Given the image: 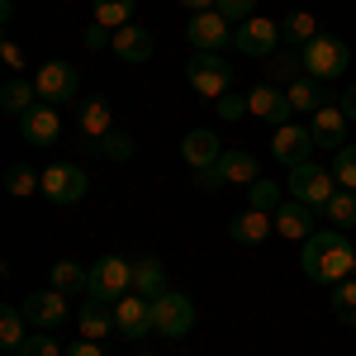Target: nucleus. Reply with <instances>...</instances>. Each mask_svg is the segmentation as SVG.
I'll return each instance as SVG.
<instances>
[{
  "mask_svg": "<svg viewBox=\"0 0 356 356\" xmlns=\"http://www.w3.org/2000/svg\"><path fill=\"white\" fill-rule=\"evenodd\" d=\"M356 266V247L342 228H318L309 243L300 247V271L314 280V285H337L347 280Z\"/></svg>",
  "mask_w": 356,
  "mask_h": 356,
  "instance_id": "f257e3e1",
  "label": "nucleus"
},
{
  "mask_svg": "<svg viewBox=\"0 0 356 356\" xmlns=\"http://www.w3.org/2000/svg\"><path fill=\"white\" fill-rule=\"evenodd\" d=\"M300 62H304V76H314V81L328 86L352 67V48H347L342 38H332V33H318L309 48H300Z\"/></svg>",
  "mask_w": 356,
  "mask_h": 356,
  "instance_id": "f03ea898",
  "label": "nucleus"
},
{
  "mask_svg": "<svg viewBox=\"0 0 356 356\" xmlns=\"http://www.w3.org/2000/svg\"><path fill=\"white\" fill-rule=\"evenodd\" d=\"M90 295L95 300H110V304L134 295V261L129 257H100L90 266Z\"/></svg>",
  "mask_w": 356,
  "mask_h": 356,
  "instance_id": "7ed1b4c3",
  "label": "nucleus"
},
{
  "mask_svg": "<svg viewBox=\"0 0 356 356\" xmlns=\"http://www.w3.org/2000/svg\"><path fill=\"white\" fill-rule=\"evenodd\" d=\"M186 81L195 86V95H204V100H219V95H228L233 67L223 62V53H195L191 62H186Z\"/></svg>",
  "mask_w": 356,
  "mask_h": 356,
  "instance_id": "20e7f679",
  "label": "nucleus"
},
{
  "mask_svg": "<svg viewBox=\"0 0 356 356\" xmlns=\"http://www.w3.org/2000/svg\"><path fill=\"white\" fill-rule=\"evenodd\" d=\"M195 328V304L181 295V290H162L157 300H152V332H162V337H186Z\"/></svg>",
  "mask_w": 356,
  "mask_h": 356,
  "instance_id": "39448f33",
  "label": "nucleus"
},
{
  "mask_svg": "<svg viewBox=\"0 0 356 356\" xmlns=\"http://www.w3.org/2000/svg\"><path fill=\"white\" fill-rule=\"evenodd\" d=\"M33 86H38V100L43 105H72L76 90H81V76H76L72 62H43L33 72Z\"/></svg>",
  "mask_w": 356,
  "mask_h": 356,
  "instance_id": "423d86ee",
  "label": "nucleus"
},
{
  "mask_svg": "<svg viewBox=\"0 0 356 356\" xmlns=\"http://www.w3.org/2000/svg\"><path fill=\"white\" fill-rule=\"evenodd\" d=\"M275 43H280V24L266 15H252L243 24H233V48L243 57H271Z\"/></svg>",
  "mask_w": 356,
  "mask_h": 356,
  "instance_id": "0eeeda50",
  "label": "nucleus"
},
{
  "mask_svg": "<svg viewBox=\"0 0 356 356\" xmlns=\"http://www.w3.org/2000/svg\"><path fill=\"white\" fill-rule=\"evenodd\" d=\"M290 195L304 200V204H314V209H323L332 195H337V181H332V171L304 162V166H290Z\"/></svg>",
  "mask_w": 356,
  "mask_h": 356,
  "instance_id": "6e6552de",
  "label": "nucleus"
},
{
  "mask_svg": "<svg viewBox=\"0 0 356 356\" xmlns=\"http://www.w3.org/2000/svg\"><path fill=\"white\" fill-rule=\"evenodd\" d=\"M186 38L195 43V53H223V48L233 43V24L223 19L219 10H204V15H191Z\"/></svg>",
  "mask_w": 356,
  "mask_h": 356,
  "instance_id": "1a4fd4ad",
  "label": "nucleus"
},
{
  "mask_svg": "<svg viewBox=\"0 0 356 356\" xmlns=\"http://www.w3.org/2000/svg\"><path fill=\"white\" fill-rule=\"evenodd\" d=\"M86 191H90V181H86L81 166L57 162V166H48V171H43V195H48L53 204H81Z\"/></svg>",
  "mask_w": 356,
  "mask_h": 356,
  "instance_id": "9d476101",
  "label": "nucleus"
},
{
  "mask_svg": "<svg viewBox=\"0 0 356 356\" xmlns=\"http://www.w3.org/2000/svg\"><path fill=\"white\" fill-rule=\"evenodd\" d=\"M247 114H252V119H261V124H275V129H280V124H290V119H295V105L285 100V90H280V86L261 81V86H252V90H247Z\"/></svg>",
  "mask_w": 356,
  "mask_h": 356,
  "instance_id": "9b49d317",
  "label": "nucleus"
},
{
  "mask_svg": "<svg viewBox=\"0 0 356 356\" xmlns=\"http://www.w3.org/2000/svg\"><path fill=\"white\" fill-rule=\"evenodd\" d=\"M271 219H275V233H280V238H290V243H309V238L318 233V223H314V219H318V209H314V204H304V200H295V195L275 209Z\"/></svg>",
  "mask_w": 356,
  "mask_h": 356,
  "instance_id": "f8f14e48",
  "label": "nucleus"
},
{
  "mask_svg": "<svg viewBox=\"0 0 356 356\" xmlns=\"http://www.w3.org/2000/svg\"><path fill=\"white\" fill-rule=\"evenodd\" d=\"M19 309H24L29 323H33V328H43V332H53V328H62V323H67V295H62V290H53V285H48V290H33Z\"/></svg>",
  "mask_w": 356,
  "mask_h": 356,
  "instance_id": "ddd939ff",
  "label": "nucleus"
},
{
  "mask_svg": "<svg viewBox=\"0 0 356 356\" xmlns=\"http://www.w3.org/2000/svg\"><path fill=\"white\" fill-rule=\"evenodd\" d=\"M271 152H275V162H280V166H304V162H309V152H314V134H309L304 124L290 119V124L275 129Z\"/></svg>",
  "mask_w": 356,
  "mask_h": 356,
  "instance_id": "4468645a",
  "label": "nucleus"
},
{
  "mask_svg": "<svg viewBox=\"0 0 356 356\" xmlns=\"http://www.w3.org/2000/svg\"><path fill=\"white\" fill-rule=\"evenodd\" d=\"M19 134H24V143H33V147H53L57 138H62V114H57V105H33V110L19 119Z\"/></svg>",
  "mask_w": 356,
  "mask_h": 356,
  "instance_id": "2eb2a0df",
  "label": "nucleus"
},
{
  "mask_svg": "<svg viewBox=\"0 0 356 356\" xmlns=\"http://www.w3.org/2000/svg\"><path fill=\"white\" fill-rule=\"evenodd\" d=\"M110 48H114V57H124L129 67H143L147 57L157 53V43H152V29H143V24L114 29V33H110Z\"/></svg>",
  "mask_w": 356,
  "mask_h": 356,
  "instance_id": "dca6fc26",
  "label": "nucleus"
},
{
  "mask_svg": "<svg viewBox=\"0 0 356 356\" xmlns=\"http://www.w3.org/2000/svg\"><path fill=\"white\" fill-rule=\"evenodd\" d=\"M347 114H342V105H323V110H314V119H309V134H314V147H328V152H337L342 143H347Z\"/></svg>",
  "mask_w": 356,
  "mask_h": 356,
  "instance_id": "f3484780",
  "label": "nucleus"
},
{
  "mask_svg": "<svg viewBox=\"0 0 356 356\" xmlns=\"http://www.w3.org/2000/svg\"><path fill=\"white\" fill-rule=\"evenodd\" d=\"M114 318H119V337H147L152 332V300L124 295L114 304Z\"/></svg>",
  "mask_w": 356,
  "mask_h": 356,
  "instance_id": "a211bd4d",
  "label": "nucleus"
},
{
  "mask_svg": "<svg viewBox=\"0 0 356 356\" xmlns=\"http://www.w3.org/2000/svg\"><path fill=\"white\" fill-rule=\"evenodd\" d=\"M76 328H81V337H90V342H100L105 332H119L114 304H110V300H95V295H86L81 314H76Z\"/></svg>",
  "mask_w": 356,
  "mask_h": 356,
  "instance_id": "6ab92c4d",
  "label": "nucleus"
},
{
  "mask_svg": "<svg viewBox=\"0 0 356 356\" xmlns=\"http://www.w3.org/2000/svg\"><path fill=\"white\" fill-rule=\"evenodd\" d=\"M271 233H275V219L261 214V209H247V214H238V219H228V238H233L238 247H261Z\"/></svg>",
  "mask_w": 356,
  "mask_h": 356,
  "instance_id": "aec40b11",
  "label": "nucleus"
},
{
  "mask_svg": "<svg viewBox=\"0 0 356 356\" xmlns=\"http://www.w3.org/2000/svg\"><path fill=\"white\" fill-rule=\"evenodd\" d=\"M181 157H186V166H191V171H200V166H214V162L223 157L219 134H209V129H191V134L181 138Z\"/></svg>",
  "mask_w": 356,
  "mask_h": 356,
  "instance_id": "412c9836",
  "label": "nucleus"
},
{
  "mask_svg": "<svg viewBox=\"0 0 356 356\" xmlns=\"http://www.w3.org/2000/svg\"><path fill=\"white\" fill-rule=\"evenodd\" d=\"M0 105H5V114L24 119V114L38 105V86L29 81V76H10V81L0 86Z\"/></svg>",
  "mask_w": 356,
  "mask_h": 356,
  "instance_id": "4be33fe9",
  "label": "nucleus"
},
{
  "mask_svg": "<svg viewBox=\"0 0 356 356\" xmlns=\"http://www.w3.org/2000/svg\"><path fill=\"white\" fill-rule=\"evenodd\" d=\"M162 290H171V285H166V266L157 261V257H138L134 261V295L157 300Z\"/></svg>",
  "mask_w": 356,
  "mask_h": 356,
  "instance_id": "5701e85b",
  "label": "nucleus"
},
{
  "mask_svg": "<svg viewBox=\"0 0 356 356\" xmlns=\"http://www.w3.org/2000/svg\"><path fill=\"white\" fill-rule=\"evenodd\" d=\"M285 100L295 105V114H314V110H323V105H332L328 90H323V81H314V76L290 81V86H285Z\"/></svg>",
  "mask_w": 356,
  "mask_h": 356,
  "instance_id": "b1692460",
  "label": "nucleus"
},
{
  "mask_svg": "<svg viewBox=\"0 0 356 356\" xmlns=\"http://www.w3.org/2000/svg\"><path fill=\"white\" fill-rule=\"evenodd\" d=\"M76 124H81L86 147H90V143H100V138L110 134V100H105V95H90V100L81 105V119H76Z\"/></svg>",
  "mask_w": 356,
  "mask_h": 356,
  "instance_id": "393cba45",
  "label": "nucleus"
},
{
  "mask_svg": "<svg viewBox=\"0 0 356 356\" xmlns=\"http://www.w3.org/2000/svg\"><path fill=\"white\" fill-rule=\"evenodd\" d=\"M219 171H223V181H233V186H252V181H261L257 157H252V152H243V147H223Z\"/></svg>",
  "mask_w": 356,
  "mask_h": 356,
  "instance_id": "a878e982",
  "label": "nucleus"
},
{
  "mask_svg": "<svg viewBox=\"0 0 356 356\" xmlns=\"http://www.w3.org/2000/svg\"><path fill=\"white\" fill-rule=\"evenodd\" d=\"M280 38H290V48H309V43L318 38V19H314L309 10H290V15L280 19Z\"/></svg>",
  "mask_w": 356,
  "mask_h": 356,
  "instance_id": "bb28decb",
  "label": "nucleus"
},
{
  "mask_svg": "<svg viewBox=\"0 0 356 356\" xmlns=\"http://www.w3.org/2000/svg\"><path fill=\"white\" fill-rule=\"evenodd\" d=\"M24 309H19V304H5V309H0V347H5V352H19V342H24L29 332H24Z\"/></svg>",
  "mask_w": 356,
  "mask_h": 356,
  "instance_id": "cd10ccee",
  "label": "nucleus"
},
{
  "mask_svg": "<svg viewBox=\"0 0 356 356\" xmlns=\"http://www.w3.org/2000/svg\"><path fill=\"white\" fill-rule=\"evenodd\" d=\"M53 290H62V295H90V271H81L76 261H57L53 266Z\"/></svg>",
  "mask_w": 356,
  "mask_h": 356,
  "instance_id": "c85d7f7f",
  "label": "nucleus"
},
{
  "mask_svg": "<svg viewBox=\"0 0 356 356\" xmlns=\"http://www.w3.org/2000/svg\"><path fill=\"white\" fill-rule=\"evenodd\" d=\"M134 5H138V0H90V10H95V24H105V29L134 24Z\"/></svg>",
  "mask_w": 356,
  "mask_h": 356,
  "instance_id": "c756f323",
  "label": "nucleus"
},
{
  "mask_svg": "<svg viewBox=\"0 0 356 356\" xmlns=\"http://www.w3.org/2000/svg\"><path fill=\"white\" fill-rule=\"evenodd\" d=\"M318 214H323V219H332V228H342V233H347V228H356V191H337L328 204L318 209Z\"/></svg>",
  "mask_w": 356,
  "mask_h": 356,
  "instance_id": "7c9ffc66",
  "label": "nucleus"
},
{
  "mask_svg": "<svg viewBox=\"0 0 356 356\" xmlns=\"http://www.w3.org/2000/svg\"><path fill=\"white\" fill-rule=\"evenodd\" d=\"M332 318L342 323V328H356V280H337L332 285Z\"/></svg>",
  "mask_w": 356,
  "mask_h": 356,
  "instance_id": "2f4dec72",
  "label": "nucleus"
},
{
  "mask_svg": "<svg viewBox=\"0 0 356 356\" xmlns=\"http://www.w3.org/2000/svg\"><path fill=\"white\" fill-rule=\"evenodd\" d=\"M332 181L337 191H356V143H342L332 152Z\"/></svg>",
  "mask_w": 356,
  "mask_h": 356,
  "instance_id": "473e14b6",
  "label": "nucleus"
},
{
  "mask_svg": "<svg viewBox=\"0 0 356 356\" xmlns=\"http://www.w3.org/2000/svg\"><path fill=\"white\" fill-rule=\"evenodd\" d=\"M90 152H100V157H110V162H129V157H134V138L110 129L100 143H90Z\"/></svg>",
  "mask_w": 356,
  "mask_h": 356,
  "instance_id": "72a5a7b5",
  "label": "nucleus"
},
{
  "mask_svg": "<svg viewBox=\"0 0 356 356\" xmlns=\"http://www.w3.org/2000/svg\"><path fill=\"white\" fill-rule=\"evenodd\" d=\"M247 200H252V209H261V214H275V209L285 204V200H280V186H275V181H266V176L247 186Z\"/></svg>",
  "mask_w": 356,
  "mask_h": 356,
  "instance_id": "f704fd0d",
  "label": "nucleus"
},
{
  "mask_svg": "<svg viewBox=\"0 0 356 356\" xmlns=\"http://www.w3.org/2000/svg\"><path fill=\"white\" fill-rule=\"evenodd\" d=\"M266 72H271V86H275V81L290 86V81H300V76H304V62H300V53H275Z\"/></svg>",
  "mask_w": 356,
  "mask_h": 356,
  "instance_id": "c9c22d12",
  "label": "nucleus"
},
{
  "mask_svg": "<svg viewBox=\"0 0 356 356\" xmlns=\"http://www.w3.org/2000/svg\"><path fill=\"white\" fill-rule=\"evenodd\" d=\"M5 191L10 195H33V191H43V176L29 171V166H10V171H5Z\"/></svg>",
  "mask_w": 356,
  "mask_h": 356,
  "instance_id": "e433bc0d",
  "label": "nucleus"
},
{
  "mask_svg": "<svg viewBox=\"0 0 356 356\" xmlns=\"http://www.w3.org/2000/svg\"><path fill=\"white\" fill-rule=\"evenodd\" d=\"M15 356H62V347H57L53 332L38 328V332H29L24 342H19V352H15Z\"/></svg>",
  "mask_w": 356,
  "mask_h": 356,
  "instance_id": "4c0bfd02",
  "label": "nucleus"
},
{
  "mask_svg": "<svg viewBox=\"0 0 356 356\" xmlns=\"http://www.w3.org/2000/svg\"><path fill=\"white\" fill-rule=\"evenodd\" d=\"M214 10H219L228 24H243V19H252V15H257V0H219Z\"/></svg>",
  "mask_w": 356,
  "mask_h": 356,
  "instance_id": "58836bf2",
  "label": "nucleus"
},
{
  "mask_svg": "<svg viewBox=\"0 0 356 356\" xmlns=\"http://www.w3.org/2000/svg\"><path fill=\"white\" fill-rule=\"evenodd\" d=\"M214 110H219V119L233 124V119H243V114H247V95H233V90H228V95H219V105H214Z\"/></svg>",
  "mask_w": 356,
  "mask_h": 356,
  "instance_id": "ea45409f",
  "label": "nucleus"
},
{
  "mask_svg": "<svg viewBox=\"0 0 356 356\" xmlns=\"http://www.w3.org/2000/svg\"><path fill=\"white\" fill-rule=\"evenodd\" d=\"M195 186H200V191H219V186H223L219 162H214V166H200V171H195Z\"/></svg>",
  "mask_w": 356,
  "mask_h": 356,
  "instance_id": "a19ab883",
  "label": "nucleus"
},
{
  "mask_svg": "<svg viewBox=\"0 0 356 356\" xmlns=\"http://www.w3.org/2000/svg\"><path fill=\"white\" fill-rule=\"evenodd\" d=\"M62 356H105V352H100V342H90V337H76V342H72V347H67Z\"/></svg>",
  "mask_w": 356,
  "mask_h": 356,
  "instance_id": "79ce46f5",
  "label": "nucleus"
},
{
  "mask_svg": "<svg viewBox=\"0 0 356 356\" xmlns=\"http://www.w3.org/2000/svg\"><path fill=\"white\" fill-rule=\"evenodd\" d=\"M0 57H5V67H15V72L24 67V53H19V43H10V38L0 43Z\"/></svg>",
  "mask_w": 356,
  "mask_h": 356,
  "instance_id": "37998d69",
  "label": "nucleus"
},
{
  "mask_svg": "<svg viewBox=\"0 0 356 356\" xmlns=\"http://www.w3.org/2000/svg\"><path fill=\"white\" fill-rule=\"evenodd\" d=\"M337 105H342V114H347V119H356V86H347V90H342V100H337Z\"/></svg>",
  "mask_w": 356,
  "mask_h": 356,
  "instance_id": "c03bdc74",
  "label": "nucleus"
},
{
  "mask_svg": "<svg viewBox=\"0 0 356 356\" xmlns=\"http://www.w3.org/2000/svg\"><path fill=\"white\" fill-rule=\"evenodd\" d=\"M219 0H181V10H191V15H204V10H214Z\"/></svg>",
  "mask_w": 356,
  "mask_h": 356,
  "instance_id": "a18cd8bd",
  "label": "nucleus"
},
{
  "mask_svg": "<svg viewBox=\"0 0 356 356\" xmlns=\"http://www.w3.org/2000/svg\"><path fill=\"white\" fill-rule=\"evenodd\" d=\"M86 48H105V24H95L86 33Z\"/></svg>",
  "mask_w": 356,
  "mask_h": 356,
  "instance_id": "49530a36",
  "label": "nucleus"
},
{
  "mask_svg": "<svg viewBox=\"0 0 356 356\" xmlns=\"http://www.w3.org/2000/svg\"><path fill=\"white\" fill-rule=\"evenodd\" d=\"M352 280H356V266H352Z\"/></svg>",
  "mask_w": 356,
  "mask_h": 356,
  "instance_id": "de8ad7c7",
  "label": "nucleus"
},
{
  "mask_svg": "<svg viewBox=\"0 0 356 356\" xmlns=\"http://www.w3.org/2000/svg\"><path fill=\"white\" fill-rule=\"evenodd\" d=\"M143 356H152V352H143Z\"/></svg>",
  "mask_w": 356,
  "mask_h": 356,
  "instance_id": "09e8293b",
  "label": "nucleus"
}]
</instances>
